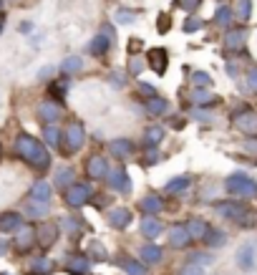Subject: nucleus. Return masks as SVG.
<instances>
[{
	"label": "nucleus",
	"instance_id": "obj_1",
	"mask_svg": "<svg viewBox=\"0 0 257 275\" xmlns=\"http://www.w3.org/2000/svg\"><path fill=\"white\" fill-rule=\"evenodd\" d=\"M13 152L21 162H26L31 169L36 172H48L51 164H53V157L46 147V142H41L38 136L28 134V131H21L13 142Z\"/></svg>",
	"mask_w": 257,
	"mask_h": 275
},
{
	"label": "nucleus",
	"instance_id": "obj_2",
	"mask_svg": "<svg viewBox=\"0 0 257 275\" xmlns=\"http://www.w3.org/2000/svg\"><path fill=\"white\" fill-rule=\"evenodd\" d=\"M212 210L222 217V220H229V222H234V225H239L242 230H249V227H254V215H252V210L242 202V199H217L214 204H212Z\"/></svg>",
	"mask_w": 257,
	"mask_h": 275
},
{
	"label": "nucleus",
	"instance_id": "obj_3",
	"mask_svg": "<svg viewBox=\"0 0 257 275\" xmlns=\"http://www.w3.org/2000/svg\"><path fill=\"white\" fill-rule=\"evenodd\" d=\"M224 189L229 197L237 199H254L257 197V179H252L247 172H232L224 179Z\"/></svg>",
	"mask_w": 257,
	"mask_h": 275
},
{
	"label": "nucleus",
	"instance_id": "obj_4",
	"mask_svg": "<svg viewBox=\"0 0 257 275\" xmlns=\"http://www.w3.org/2000/svg\"><path fill=\"white\" fill-rule=\"evenodd\" d=\"M91 197H94V187H91L89 182H78V179H76L71 187L63 189V202H66V207H71V210L86 207V204L91 202Z\"/></svg>",
	"mask_w": 257,
	"mask_h": 275
},
{
	"label": "nucleus",
	"instance_id": "obj_5",
	"mask_svg": "<svg viewBox=\"0 0 257 275\" xmlns=\"http://www.w3.org/2000/svg\"><path fill=\"white\" fill-rule=\"evenodd\" d=\"M104 182L109 184V189H111V192H116V194H121V197H129V194H131V189H134V182H131V177H129V169H126L124 164L111 167Z\"/></svg>",
	"mask_w": 257,
	"mask_h": 275
},
{
	"label": "nucleus",
	"instance_id": "obj_6",
	"mask_svg": "<svg viewBox=\"0 0 257 275\" xmlns=\"http://www.w3.org/2000/svg\"><path fill=\"white\" fill-rule=\"evenodd\" d=\"M83 144H86V129H83V124L81 121H68L66 124V129H63V152L66 154H76V152H81L83 149Z\"/></svg>",
	"mask_w": 257,
	"mask_h": 275
},
{
	"label": "nucleus",
	"instance_id": "obj_7",
	"mask_svg": "<svg viewBox=\"0 0 257 275\" xmlns=\"http://www.w3.org/2000/svg\"><path fill=\"white\" fill-rule=\"evenodd\" d=\"M232 124L247 134V136H257V111L249 109V106H242L237 111H232Z\"/></svg>",
	"mask_w": 257,
	"mask_h": 275
},
{
	"label": "nucleus",
	"instance_id": "obj_8",
	"mask_svg": "<svg viewBox=\"0 0 257 275\" xmlns=\"http://www.w3.org/2000/svg\"><path fill=\"white\" fill-rule=\"evenodd\" d=\"M58 237H61V225H56V222H43L36 227V247H41V250L56 247Z\"/></svg>",
	"mask_w": 257,
	"mask_h": 275
},
{
	"label": "nucleus",
	"instance_id": "obj_9",
	"mask_svg": "<svg viewBox=\"0 0 257 275\" xmlns=\"http://www.w3.org/2000/svg\"><path fill=\"white\" fill-rule=\"evenodd\" d=\"M131 222H134V212L129 210V207H124V204H114L109 212H106V225L111 227V230H129L131 227Z\"/></svg>",
	"mask_w": 257,
	"mask_h": 275
},
{
	"label": "nucleus",
	"instance_id": "obj_10",
	"mask_svg": "<svg viewBox=\"0 0 257 275\" xmlns=\"http://www.w3.org/2000/svg\"><path fill=\"white\" fill-rule=\"evenodd\" d=\"M13 247H16L21 255L31 252V250L36 247V227L23 222V225H21L16 232H13Z\"/></svg>",
	"mask_w": 257,
	"mask_h": 275
},
{
	"label": "nucleus",
	"instance_id": "obj_11",
	"mask_svg": "<svg viewBox=\"0 0 257 275\" xmlns=\"http://www.w3.org/2000/svg\"><path fill=\"white\" fill-rule=\"evenodd\" d=\"M109 169H111L109 159H106L104 154H99V152L86 159V174H89V179H94V182H104L106 174H109Z\"/></svg>",
	"mask_w": 257,
	"mask_h": 275
},
{
	"label": "nucleus",
	"instance_id": "obj_12",
	"mask_svg": "<svg viewBox=\"0 0 257 275\" xmlns=\"http://www.w3.org/2000/svg\"><path fill=\"white\" fill-rule=\"evenodd\" d=\"M36 116H38L43 124H56V121L63 116V104H58V101H53V99H46V101L38 104Z\"/></svg>",
	"mask_w": 257,
	"mask_h": 275
},
{
	"label": "nucleus",
	"instance_id": "obj_13",
	"mask_svg": "<svg viewBox=\"0 0 257 275\" xmlns=\"http://www.w3.org/2000/svg\"><path fill=\"white\" fill-rule=\"evenodd\" d=\"M66 272L68 275H91V260L86 252H73L66 257Z\"/></svg>",
	"mask_w": 257,
	"mask_h": 275
},
{
	"label": "nucleus",
	"instance_id": "obj_14",
	"mask_svg": "<svg viewBox=\"0 0 257 275\" xmlns=\"http://www.w3.org/2000/svg\"><path fill=\"white\" fill-rule=\"evenodd\" d=\"M166 242H169V247H174V250H187V247L192 245V237H189L187 227L177 222V225H172V227L166 230Z\"/></svg>",
	"mask_w": 257,
	"mask_h": 275
},
{
	"label": "nucleus",
	"instance_id": "obj_15",
	"mask_svg": "<svg viewBox=\"0 0 257 275\" xmlns=\"http://www.w3.org/2000/svg\"><path fill=\"white\" fill-rule=\"evenodd\" d=\"M109 152L111 157H116L119 162H126L131 157H136V144L131 139H111L109 142Z\"/></svg>",
	"mask_w": 257,
	"mask_h": 275
},
{
	"label": "nucleus",
	"instance_id": "obj_16",
	"mask_svg": "<svg viewBox=\"0 0 257 275\" xmlns=\"http://www.w3.org/2000/svg\"><path fill=\"white\" fill-rule=\"evenodd\" d=\"M166 66H169V53H166V48H151L149 56H146V68H151L156 76H164V74H166Z\"/></svg>",
	"mask_w": 257,
	"mask_h": 275
},
{
	"label": "nucleus",
	"instance_id": "obj_17",
	"mask_svg": "<svg viewBox=\"0 0 257 275\" xmlns=\"http://www.w3.org/2000/svg\"><path fill=\"white\" fill-rule=\"evenodd\" d=\"M164 207H166V202H164V197H161L159 192H146V194L139 199V210H141L144 215H156V217H159V212H164Z\"/></svg>",
	"mask_w": 257,
	"mask_h": 275
},
{
	"label": "nucleus",
	"instance_id": "obj_18",
	"mask_svg": "<svg viewBox=\"0 0 257 275\" xmlns=\"http://www.w3.org/2000/svg\"><path fill=\"white\" fill-rule=\"evenodd\" d=\"M139 232H141V237H146V240H156V237L164 232V222H161L156 215H144L141 222H139Z\"/></svg>",
	"mask_w": 257,
	"mask_h": 275
},
{
	"label": "nucleus",
	"instance_id": "obj_19",
	"mask_svg": "<svg viewBox=\"0 0 257 275\" xmlns=\"http://www.w3.org/2000/svg\"><path fill=\"white\" fill-rule=\"evenodd\" d=\"M116 265L126 272V275H149V267L141 257H131V255H119Z\"/></svg>",
	"mask_w": 257,
	"mask_h": 275
},
{
	"label": "nucleus",
	"instance_id": "obj_20",
	"mask_svg": "<svg viewBox=\"0 0 257 275\" xmlns=\"http://www.w3.org/2000/svg\"><path fill=\"white\" fill-rule=\"evenodd\" d=\"M244 43H247V28L244 26L227 28V33H224V48L227 51H242Z\"/></svg>",
	"mask_w": 257,
	"mask_h": 275
},
{
	"label": "nucleus",
	"instance_id": "obj_21",
	"mask_svg": "<svg viewBox=\"0 0 257 275\" xmlns=\"http://www.w3.org/2000/svg\"><path fill=\"white\" fill-rule=\"evenodd\" d=\"M254 265H257V247L252 242H244L237 250V267L244 270V272H249V270H254Z\"/></svg>",
	"mask_w": 257,
	"mask_h": 275
},
{
	"label": "nucleus",
	"instance_id": "obj_22",
	"mask_svg": "<svg viewBox=\"0 0 257 275\" xmlns=\"http://www.w3.org/2000/svg\"><path fill=\"white\" fill-rule=\"evenodd\" d=\"M23 212H16V210H6L0 212V235H13L21 225H23Z\"/></svg>",
	"mask_w": 257,
	"mask_h": 275
},
{
	"label": "nucleus",
	"instance_id": "obj_23",
	"mask_svg": "<svg viewBox=\"0 0 257 275\" xmlns=\"http://www.w3.org/2000/svg\"><path fill=\"white\" fill-rule=\"evenodd\" d=\"M111 48H114L111 38H109L106 33H101V31H99V33H96V36L89 41V53H91L94 58H104V56H106Z\"/></svg>",
	"mask_w": 257,
	"mask_h": 275
},
{
	"label": "nucleus",
	"instance_id": "obj_24",
	"mask_svg": "<svg viewBox=\"0 0 257 275\" xmlns=\"http://www.w3.org/2000/svg\"><path fill=\"white\" fill-rule=\"evenodd\" d=\"M222 99L217 94H212V89H194L192 91V104L197 109H214Z\"/></svg>",
	"mask_w": 257,
	"mask_h": 275
},
{
	"label": "nucleus",
	"instance_id": "obj_25",
	"mask_svg": "<svg viewBox=\"0 0 257 275\" xmlns=\"http://www.w3.org/2000/svg\"><path fill=\"white\" fill-rule=\"evenodd\" d=\"M144 111H146L149 116L159 119V116H166V114L172 111V104L156 94V96H151V99H146V101H144Z\"/></svg>",
	"mask_w": 257,
	"mask_h": 275
},
{
	"label": "nucleus",
	"instance_id": "obj_26",
	"mask_svg": "<svg viewBox=\"0 0 257 275\" xmlns=\"http://www.w3.org/2000/svg\"><path fill=\"white\" fill-rule=\"evenodd\" d=\"M51 215V204L48 202H41V199H31L26 202V210H23V217L28 220H46Z\"/></svg>",
	"mask_w": 257,
	"mask_h": 275
},
{
	"label": "nucleus",
	"instance_id": "obj_27",
	"mask_svg": "<svg viewBox=\"0 0 257 275\" xmlns=\"http://www.w3.org/2000/svg\"><path fill=\"white\" fill-rule=\"evenodd\" d=\"M139 257H141L146 265H159V262L164 260V250H161L154 240H149V242H144V245L139 247Z\"/></svg>",
	"mask_w": 257,
	"mask_h": 275
},
{
	"label": "nucleus",
	"instance_id": "obj_28",
	"mask_svg": "<svg viewBox=\"0 0 257 275\" xmlns=\"http://www.w3.org/2000/svg\"><path fill=\"white\" fill-rule=\"evenodd\" d=\"M184 227H187V232H189V237H192V242H202V237H204V232L209 230V222L204 220V217H189L187 222H184Z\"/></svg>",
	"mask_w": 257,
	"mask_h": 275
},
{
	"label": "nucleus",
	"instance_id": "obj_29",
	"mask_svg": "<svg viewBox=\"0 0 257 275\" xmlns=\"http://www.w3.org/2000/svg\"><path fill=\"white\" fill-rule=\"evenodd\" d=\"M26 272H28V275H53V272H56V260H51L48 255H41V257H36V260L28 265Z\"/></svg>",
	"mask_w": 257,
	"mask_h": 275
},
{
	"label": "nucleus",
	"instance_id": "obj_30",
	"mask_svg": "<svg viewBox=\"0 0 257 275\" xmlns=\"http://www.w3.org/2000/svg\"><path fill=\"white\" fill-rule=\"evenodd\" d=\"M227 232L224 230H219V227H212L209 225V230L204 232V237H202V242H204V247H209V250H217V247H224L227 245Z\"/></svg>",
	"mask_w": 257,
	"mask_h": 275
},
{
	"label": "nucleus",
	"instance_id": "obj_31",
	"mask_svg": "<svg viewBox=\"0 0 257 275\" xmlns=\"http://www.w3.org/2000/svg\"><path fill=\"white\" fill-rule=\"evenodd\" d=\"M164 134H166V129H164L161 124H151V126L144 129L141 144H144V147H159V144L164 142Z\"/></svg>",
	"mask_w": 257,
	"mask_h": 275
},
{
	"label": "nucleus",
	"instance_id": "obj_32",
	"mask_svg": "<svg viewBox=\"0 0 257 275\" xmlns=\"http://www.w3.org/2000/svg\"><path fill=\"white\" fill-rule=\"evenodd\" d=\"M43 142H46V147H53V149L63 147V129L58 126V121L43 126Z\"/></svg>",
	"mask_w": 257,
	"mask_h": 275
},
{
	"label": "nucleus",
	"instance_id": "obj_33",
	"mask_svg": "<svg viewBox=\"0 0 257 275\" xmlns=\"http://www.w3.org/2000/svg\"><path fill=\"white\" fill-rule=\"evenodd\" d=\"M73 182H76V169H73V167L63 164V167L56 169V174H53V184H56L58 189H66V187H71Z\"/></svg>",
	"mask_w": 257,
	"mask_h": 275
},
{
	"label": "nucleus",
	"instance_id": "obj_34",
	"mask_svg": "<svg viewBox=\"0 0 257 275\" xmlns=\"http://www.w3.org/2000/svg\"><path fill=\"white\" fill-rule=\"evenodd\" d=\"M68 89H71V81H68V79H53V81L48 84V94H51V99L58 101V104L66 101Z\"/></svg>",
	"mask_w": 257,
	"mask_h": 275
},
{
	"label": "nucleus",
	"instance_id": "obj_35",
	"mask_svg": "<svg viewBox=\"0 0 257 275\" xmlns=\"http://www.w3.org/2000/svg\"><path fill=\"white\" fill-rule=\"evenodd\" d=\"M189 187H192V177H189V174H179V177H172L164 189H166L169 194H187Z\"/></svg>",
	"mask_w": 257,
	"mask_h": 275
},
{
	"label": "nucleus",
	"instance_id": "obj_36",
	"mask_svg": "<svg viewBox=\"0 0 257 275\" xmlns=\"http://www.w3.org/2000/svg\"><path fill=\"white\" fill-rule=\"evenodd\" d=\"M51 194H53V187H51L46 179L33 182L31 189H28V197H31V199H41V202H51Z\"/></svg>",
	"mask_w": 257,
	"mask_h": 275
},
{
	"label": "nucleus",
	"instance_id": "obj_37",
	"mask_svg": "<svg viewBox=\"0 0 257 275\" xmlns=\"http://www.w3.org/2000/svg\"><path fill=\"white\" fill-rule=\"evenodd\" d=\"M86 255H89L91 262H106L109 260V250H106V245L101 240H91L89 247H86Z\"/></svg>",
	"mask_w": 257,
	"mask_h": 275
},
{
	"label": "nucleus",
	"instance_id": "obj_38",
	"mask_svg": "<svg viewBox=\"0 0 257 275\" xmlns=\"http://www.w3.org/2000/svg\"><path fill=\"white\" fill-rule=\"evenodd\" d=\"M58 71L66 74V76L81 74V71H83V58H81V56H66V58L58 63Z\"/></svg>",
	"mask_w": 257,
	"mask_h": 275
},
{
	"label": "nucleus",
	"instance_id": "obj_39",
	"mask_svg": "<svg viewBox=\"0 0 257 275\" xmlns=\"http://www.w3.org/2000/svg\"><path fill=\"white\" fill-rule=\"evenodd\" d=\"M58 225H61V227H63V230H66V232H68L73 240H76V237H81V232H83V227H81V220H78V217H73V215H66V217H61V220H58ZM63 230H61V232H63Z\"/></svg>",
	"mask_w": 257,
	"mask_h": 275
},
{
	"label": "nucleus",
	"instance_id": "obj_40",
	"mask_svg": "<svg viewBox=\"0 0 257 275\" xmlns=\"http://www.w3.org/2000/svg\"><path fill=\"white\" fill-rule=\"evenodd\" d=\"M139 16H141V11H129V8H121V6L114 11V21H116V26H131Z\"/></svg>",
	"mask_w": 257,
	"mask_h": 275
},
{
	"label": "nucleus",
	"instance_id": "obj_41",
	"mask_svg": "<svg viewBox=\"0 0 257 275\" xmlns=\"http://www.w3.org/2000/svg\"><path fill=\"white\" fill-rule=\"evenodd\" d=\"M232 18H234V11L229 8V6H217V11H214V26H219V28H229V23H232Z\"/></svg>",
	"mask_w": 257,
	"mask_h": 275
},
{
	"label": "nucleus",
	"instance_id": "obj_42",
	"mask_svg": "<svg viewBox=\"0 0 257 275\" xmlns=\"http://www.w3.org/2000/svg\"><path fill=\"white\" fill-rule=\"evenodd\" d=\"M139 162H141V167H154L156 162H159V147H141L139 149Z\"/></svg>",
	"mask_w": 257,
	"mask_h": 275
},
{
	"label": "nucleus",
	"instance_id": "obj_43",
	"mask_svg": "<svg viewBox=\"0 0 257 275\" xmlns=\"http://www.w3.org/2000/svg\"><path fill=\"white\" fill-rule=\"evenodd\" d=\"M192 86L194 89H212L214 81H212V76L207 71H192Z\"/></svg>",
	"mask_w": 257,
	"mask_h": 275
},
{
	"label": "nucleus",
	"instance_id": "obj_44",
	"mask_svg": "<svg viewBox=\"0 0 257 275\" xmlns=\"http://www.w3.org/2000/svg\"><path fill=\"white\" fill-rule=\"evenodd\" d=\"M144 68H146V58L131 53V56H129V71H126V74H129V76H139Z\"/></svg>",
	"mask_w": 257,
	"mask_h": 275
},
{
	"label": "nucleus",
	"instance_id": "obj_45",
	"mask_svg": "<svg viewBox=\"0 0 257 275\" xmlns=\"http://www.w3.org/2000/svg\"><path fill=\"white\" fill-rule=\"evenodd\" d=\"M234 16H237L242 23H244V21H249V16H252V0H237Z\"/></svg>",
	"mask_w": 257,
	"mask_h": 275
},
{
	"label": "nucleus",
	"instance_id": "obj_46",
	"mask_svg": "<svg viewBox=\"0 0 257 275\" xmlns=\"http://www.w3.org/2000/svg\"><path fill=\"white\" fill-rule=\"evenodd\" d=\"M202 28H204V21L197 18V16H189V18L182 23V31H184V33H197V31H202Z\"/></svg>",
	"mask_w": 257,
	"mask_h": 275
},
{
	"label": "nucleus",
	"instance_id": "obj_47",
	"mask_svg": "<svg viewBox=\"0 0 257 275\" xmlns=\"http://www.w3.org/2000/svg\"><path fill=\"white\" fill-rule=\"evenodd\" d=\"M189 262H197V265H209V262H214V255L207 250H197V252H192L189 255Z\"/></svg>",
	"mask_w": 257,
	"mask_h": 275
},
{
	"label": "nucleus",
	"instance_id": "obj_48",
	"mask_svg": "<svg viewBox=\"0 0 257 275\" xmlns=\"http://www.w3.org/2000/svg\"><path fill=\"white\" fill-rule=\"evenodd\" d=\"M126 79H129V74H124V71H111L109 74V84L114 89H124L126 86Z\"/></svg>",
	"mask_w": 257,
	"mask_h": 275
},
{
	"label": "nucleus",
	"instance_id": "obj_49",
	"mask_svg": "<svg viewBox=\"0 0 257 275\" xmlns=\"http://www.w3.org/2000/svg\"><path fill=\"white\" fill-rule=\"evenodd\" d=\"M136 94H139V99H144V101H146V99H151V96H156L159 91L154 89V84H146V81H141V84L136 86Z\"/></svg>",
	"mask_w": 257,
	"mask_h": 275
},
{
	"label": "nucleus",
	"instance_id": "obj_50",
	"mask_svg": "<svg viewBox=\"0 0 257 275\" xmlns=\"http://www.w3.org/2000/svg\"><path fill=\"white\" fill-rule=\"evenodd\" d=\"M177 275H204V265H197V262H189L187 260Z\"/></svg>",
	"mask_w": 257,
	"mask_h": 275
},
{
	"label": "nucleus",
	"instance_id": "obj_51",
	"mask_svg": "<svg viewBox=\"0 0 257 275\" xmlns=\"http://www.w3.org/2000/svg\"><path fill=\"white\" fill-rule=\"evenodd\" d=\"M174 6H177V8H182V11H187V13H194V11L202 6V0H177Z\"/></svg>",
	"mask_w": 257,
	"mask_h": 275
},
{
	"label": "nucleus",
	"instance_id": "obj_52",
	"mask_svg": "<svg viewBox=\"0 0 257 275\" xmlns=\"http://www.w3.org/2000/svg\"><path fill=\"white\" fill-rule=\"evenodd\" d=\"M247 89L252 91V94H257V66H252V68H247Z\"/></svg>",
	"mask_w": 257,
	"mask_h": 275
},
{
	"label": "nucleus",
	"instance_id": "obj_53",
	"mask_svg": "<svg viewBox=\"0 0 257 275\" xmlns=\"http://www.w3.org/2000/svg\"><path fill=\"white\" fill-rule=\"evenodd\" d=\"M56 74H58V66H46V68L38 71V81H48V79L56 76Z\"/></svg>",
	"mask_w": 257,
	"mask_h": 275
},
{
	"label": "nucleus",
	"instance_id": "obj_54",
	"mask_svg": "<svg viewBox=\"0 0 257 275\" xmlns=\"http://www.w3.org/2000/svg\"><path fill=\"white\" fill-rule=\"evenodd\" d=\"M101 33H106V36L111 38V43L116 46V41H119V38H116V28H114V23H104V26H101Z\"/></svg>",
	"mask_w": 257,
	"mask_h": 275
},
{
	"label": "nucleus",
	"instance_id": "obj_55",
	"mask_svg": "<svg viewBox=\"0 0 257 275\" xmlns=\"http://www.w3.org/2000/svg\"><path fill=\"white\" fill-rule=\"evenodd\" d=\"M156 23H159V26H156V28H159V33H166V31H169V23H172V21H169V16H166V13H161Z\"/></svg>",
	"mask_w": 257,
	"mask_h": 275
},
{
	"label": "nucleus",
	"instance_id": "obj_56",
	"mask_svg": "<svg viewBox=\"0 0 257 275\" xmlns=\"http://www.w3.org/2000/svg\"><path fill=\"white\" fill-rule=\"evenodd\" d=\"M33 28H36V23H33V21H23V23L18 26V31H21L23 36H31V33H33Z\"/></svg>",
	"mask_w": 257,
	"mask_h": 275
},
{
	"label": "nucleus",
	"instance_id": "obj_57",
	"mask_svg": "<svg viewBox=\"0 0 257 275\" xmlns=\"http://www.w3.org/2000/svg\"><path fill=\"white\" fill-rule=\"evenodd\" d=\"M8 247H11V242H8L6 237H0V257H6V255H8Z\"/></svg>",
	"mask_w": 257,
	"mask_h": 275
},
{
	"label": "nucleus",
	"instance_id": "obj_58",
	"mask_svg": "<svg viewBox=\"0 0 257 275\" xmlns=\"http://www.w3.org/2000/svg\"><path fill=\"white\" fill-rule=\"evenodd\" d=\"M227 74H229L232 79H237V74H239V68H237V63H234V61H229V63H227Z\"/></svg>",
	"mask_w": 257,
	"mask_h": 275
},
{
	"label": "nucleus",
	"instance_id": "obj_59",
	"mask_svg": "<svg viewBox=\"0 0 257 275\" xmlns=\"http://www.w3.org/2000/svg\"><path fill=\"white\" fill-rule=\"evenodd\" d=\"M172 129H184V119H172Z\"/></svg>",
	"mask_w": 257,
	"mask_h": 275
},
{
	"label": "nucleus",
	"instance_id": "obj_60",
	"mask_svg": "<svg viewBox=\"0 0 257 275\" xmlns=\"http://www.w3.org/2000/svg\"><path fill=\"white\" fill-rule=\"evenodd\" d=\"M244 152H252V154H254V152H257V142H247V144H244Z\"/></svg>",
	"mask_w": 257,
	"mask_h": 275
},
{
	"label": "nucleus",
	"instance_id": "obj_61",
	"mask_svg": "<svg viewBox=\"0 0 257 275\" xmlns=\"http://www.w3.org/2000/svg\"><path fill=\"white\" fill-rule=\"evenodd\" d=\"M3 31H6V13L0 11V36H3Z\"/></svg>",
	"mask_w": 257,
	"mask_h": 275
},
{
	"label": "nucleus",
	"instance_id": "obj_62",
	"mask_svg": "<svg viewBox=\"0 0 257 275\" xmlns=\"http://www.w3.org/2000/svg\"><path fill=\"white\" fill-rule=\"evenodd\" d=\"M0 11H3V0H0Z\"/></svg>",
	"mask_w": 257,
	"mask_h": 275
},
{
	"label": "nucleus",
	"instance_id": "obj_63",
	"mask_svg": "<svg viewBox=\"0 0 257 275\" xmlns=\"http://www.w3.org/2000/svg\"><path fill=\"white\" fill-rule=\"evenodd\" d=\"M0 159H3V149H0Z\"/></svg>",
	"mask_w": 257,
	"mask_h": 275
},
{
	"label": "nucleus",
	"instance_id": "obj_64",
	"mask_svg": "<svg viewBox=\"0 0 257 275\" xmlns=\"http://www.w3.org/2000/svg\"><path fill=\"white\" fill-rule=\"evenodd\" d=\"M0 275H11V272H0Z\"/></svg>",
	"mask_w": 257,
	"mask_h": 275
}]
</instances>
